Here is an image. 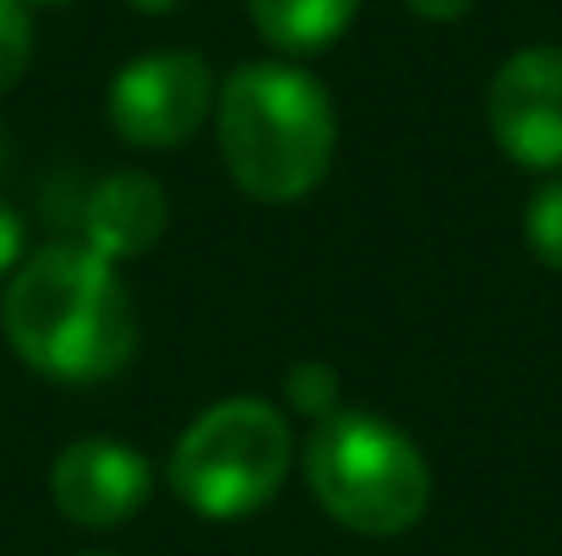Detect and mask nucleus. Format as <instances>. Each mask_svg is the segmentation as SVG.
Segmentation results:
<instances>
[{
	"label": "nucleus",
	"mask_w": 562,
	"mask_h": 556,
	"mask_svg": "<svg viewBox=\"0 0 562 556\" xmlns=\"http://www.w3.org/2000/svg\"><path fill=\"white\" fill-rule=\"evenodd\" d=\"M5 344L55 382H104L137 355V311L115 262L88 246H44L0 295Z\"/></svg>",
	"instance_id": "1"
},
{
	"label": "nucleus",
	"mask_w": 562,
	"mask_h": 556,
	"mask_svg": "<svg viewBox=\"0 0 562 556\" xmlns=\"http://www.w3.org/2000/svg\"><path fill=\"white\" fill-rule=\"evenodd\" d=\"M339 143L334 99L284 60H251L218 88V154L229 181L257 202H301L328 181Z\"/></svg>",
	"instance_id": "2"
},
{
	"label": "nucleus",
	"mask_w": 562,
	"mask_h": 556,
	"mask_svg": "<svg viewBox=\"0 0 562 556\" xmlns=\"http://www.w3.org/2000/svg\"><path fill=\"white\" fill-rule=\"evenodd\" d=\"M306 486L317 508L356 535H404L431 508L426 453L382 415L334 409L306 442Z\"/></svg>",
	"instance_id": "3"
},
{
	"label": "nucleus",
	"mask_w": 562,
	"mask_h": 556,
	"mask_svg": "<svg viewBox=\"0 0 562 556\" xmlns=\"http://www.w3.org/2000/svg\"><path fill=\"white\" fill-rule=\"evenodd\" d=\"M295 464L290 420L268 398H224L202 409L170 453V486L191 513L213 524L268 508Z\"/></svg>",
	"instance_id": "4"
},
{
	"label": "nucleus",
	"mask_w": 562,
	"mask_h": 556,
	"mask_svg": "<svg viewBox=\"0 0 562 556\" xmlns=\"http://www.w3.org/2000/svg\"><path fill=\"white\" fill-rule=\"evenodd\" d=\"M213 104V71L191 49H154L115 71L110 126L132 148H181L202 132Z\"/></svg>",
	"instance_id": "5"
},
{
	"label": "nucleus",
	"mask_w": 562,
	"mask_h": 556,
	"mask_svg": "<svg viewBox=\"0 0 562 556\" xmlns=\"http://www.w3.org/2000/svg\"><path fill=\"white\" fill-rule=\"evenodd\" d=\"M486 121L503 148L530 175H558L562 170V49L558 44H530L508 55L492 77L486 93Z\"/></svg>",
	"instance_id": "6"
},
{
	"label": "nucleus",
	"mask_w": 562,
	"mask_h": 556,
	"mask_svg": "<svg viewBox=\"0 0 562 556\" xmlns=\"http://www.w3.org/2000/svg\"><path fill=\"white\" fill-rule=\"evenodd\" d=\"M49 497L55 508L82 524V530H115L126 519H137L154 497V469L137 447L115 442V436H82L71 442L55 469H49Z\"/></svg>",
	"instance_id": "7"
},
{
	"label": "nucleus",
	"mask_w": 562,
	"mask_h": 556,
	"mask_svg": "<svg viewBox=\"0 0 562 556\" xmlns=\"http://www.w3.org/2000/svg\"><path fill=\"white\" fill-rule=\"evenodd\" d=\"M165 224H170V196L143 170H121V175L99 181L82 202V246L104 262L154 251Z\"/></svg>",
	"instance_id": "8"
},
{
	"label": "nucleus",
	"mask_w": 562,
	"mask_h": 556,
	"mask_svg": "<svg viewBox=\"0 0 562 556\" xmlns=\"http://www.w3.org/2000/svg\"><path fill=\"white\" fill-rule=\"evenodd\" d=\"M257 33L284 55H317L345 38L361 0H246Z\"/></svg>",
	"instance_id": "9"
},
{
	"label": "nucleus",
	"mask_w": 562,
	"mask_h": 556,
	"mask_svg": "<svg viewBox=\"0 0 562 556\" xmlns=\"http://www.w3.org/2000/svg\"><path fill=\"white\" fill-rule=\"evenodd\" d=\"M525 240H530V251L552 273H562V175H552L530 196V207H525Z\"/></svg>",
	"instance_id": "10"
},
{
	"label": "nucleus",
	"mask_w": 562,
	"mask_h": 556,
	"mask_svg": "<svg viewBox=\"0 0 562 556\" xmlns=\"http://www.w3.org/2000/svg\"><path fill=\"white\" fill-rule=\"evenodd\" d=\"M284 393L312 420H328L339 409V376H334V366H323V361H295L290 376H284Z\"/></svg>",
	"instance_id": "11"
},
{
	"label": "nucleus",
	"mask_w": 562,
	"mask_h": 556,
	"mask_svg": "<svg viewBox=\"0 0 562 556\" xmlns=\"http://www.w3.org/2000/svg\"><path fill=\"white\" fill-rule=\"evenodd\" d=\"M33 60V22L22 0H0V93L16 88V77Z\"/></svg>",
	"instance_id": "12"
},
{
	"label": "nucleus",
	"mask_w": 562,
	"mask_h": 556,
	"mask_svg": "<svg viewBox=\"0 0 562 556\" xmlns=\"http://www.w3.org/2000/svg\"><path fill=\"white\" fill-rule=\"evenodd\" d=\"M22 262V218L11 213V202H0V279Z\"/></svg>",
	"instance_id": "13"
},
{
	"label": "nucleus",
	"mask_w": 562,
	"mask_h": 556,
	"mask_svg": "<svg viewBox=\"0 0 562 556\" xmlns=\"http://www.w3.org/2000/svg\"><path fill=\"white\" fill-rule=\"evenodd\" d=\"M404 5H409L420 22H459L475 0H404Z\"/></svg>",
	"instance_id": "14"
},
{
	"label": "nucleus",
	"mask_w": 562,
	"mask_h": 556,
	"mask_svg": "<svg viewBox=\"0 0 562 556\" xmlns=\"http://www.w3.org/2000/svg\"><path fill=\"white\" fill-rule=\"evenodd\" d=\"M137 11H148V16H159V11H176V5H187V0H132Z\"/></svg>",
	"instance_id": "15"
},
{
	"label": "nucleus",
	"mask_w": 562,
	"mask_h": 556,
	"mask_svg": "<svg viewBox=\"0 0 562 556\" xmlns=\"http://www.w3.org/2000/svg\"><path fill=\"white\" fill-rule=\"evenodd\" d=\"M22 5H66V0H22Z\"/></svg>",
	"instance_id": "16"
},
{
	"label": "nucleus",
	"mask_w": 562,
	"mask_h": 556,
	"mask_svg": "<svg viewBox=\"0 0 562 556\" xmlns=\"http://www.w3.org/2000/svg\"><path fill=\"white\" fill-rule=\"evenodd\" d=\"M0 170H5V137H0Z\"/></svg>",
	"instance_id": "17"
}]
</instances>
